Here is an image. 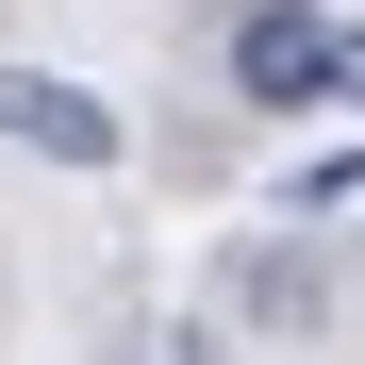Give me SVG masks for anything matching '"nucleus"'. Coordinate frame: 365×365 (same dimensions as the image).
Wrapping results in <instances>:
<instances>
[{
	"label": "nucleus",
	"mask_w": 365,
	"mask_h": 365,
	"mask_svg": "<svg viewBox=\"0 0 365 365\" xmlns=\"http://www.w3.org/2000/svg\"><path fill=\"white\" fill-rule=\"evenodd\" d=\"M232 100H266V116L332 100V17L316 0H250V17H232Z\"/></svg>",
	"instance_id": "nucleus-1"
},
{
	"label": "nucleus",
	"mask_w": 365,
	"mask_h": 365,
	"mask_svg": "<svg viewBox=\"0 0 365 365\" xmlns=\"http://www.w3.org/2000/svg\"><path fill=\"white\" fill-rule=\"evenodd\" d=\"M0 133H17V150H50V166H116V100H83V83L17 67V83H0Z\"/></svg>",
	"instance_id": "nucleus-2"
},
{
	"label": "nucleus",
	"mask_w": 365,
	"mask_h": 365,
	"mask_svg": "<svg viewBox=\"0 0 365 365\" xmlns=\"http://www.w3.org/2000/svg\"><path fill=\"white\" fill-rule=\"evenodd\" d=\"M332 100H365V17H332Z\"/></svg>",
	"instance_id": "nucleus-3"
}]
</instances>
